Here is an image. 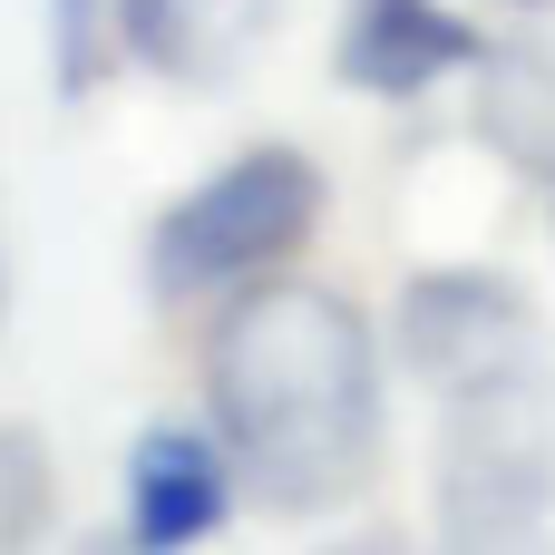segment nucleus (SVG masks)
<instances>
[{
  "instance_id": "1a4fd4ad",
  "label": "nucleus",
  "mask_w": 555,
  "mask_h": 555,
  "mask_svg": "<svg viewBox=\"0 0 555 555\" xmlns=\"http://www.w3.org/2000/svg\"><path fill=\"white\" fill-rule=\"evenodd\" d=\"M49 527V459L29 429H0V555H29Z\"/></svg>"
},
{
  "instance_id": "9b49d317",
  "label": "nucleus",
  "mask_w": 555,
  "mask_h": 555,
  "mask_svg": "<svg viewBox=\"0 0 555 555\" xmlns=\"http://www.w3.org/2000/svg\"><path fill=\"white\" fill-rule=\"evenodd\" d=\"M0 302H10V244H0Z\"/></svg>"
},
{
  "instance_id": "20e7f679",
  "label": "nucleus",
  "mask_w": 555,
  "mask_h": 555,
  "mask_svg": "<svg viewBox=\"0 0 555 555\" xmlns=\"http://www.w3.org/2000/svg\"><path fill=\"white\" fill-rule=\"evenodd\" d=\"M400 341H410V361L459 400V390L507 380V371L537 361V312H527V293H507L498 273H429V283H410V302H400Z\"/></svg>"
},
{
  "instance_id": "f03ea898",
  "label": "nucleus",
  "mask_w": 555,
  "mask_h": 555,
  "mask_svg": "<svg viewBox=\"0 0 555 555\" xmlns=\"http://www.w3.org/2000/svg\"><path fill=\"white\" fill-rule=\"evenodd\" d=\"M439 546L449 555H555V371L546 361L449 400Z\"/></svg>"
},
{
  "instance_id": "9d476101",
  "label": "nucleus",
  "mask_w": 555,
  "mask_h": 555,
  "mask_svg": "<svg viewBox=\"0 0 555 555\" xmlns=\"http://www.w3.org/2000/svg\"><path fill=\"white\" fill-rule=\"evenodd\" d=\"M98 0H49V68H59V88L78 98L88 78H98Z\"/></svg>"
},
{
  "instance_id": "f257e3e1",
  "label": "nucleus",
  "mask_w": 555,
  "mask_h": 555,
  "mask_svg": "<svg viewBox=\"0 0 555 555\" xmlns=\"http://www.w3.org/2000/svg\"><path fill=\"white\" fill-rule=\"evenodd\" d=\"M205 400L234 478L263 507H341L380 468V361L361 312L322 283L234 293L205 351Z\"/></svg>"
},
{
  "instance_id": "39448f33",
  "label": "nucleus",
  "mask_w": 555,
  "mask_h": 555,
  "mask_svg": "<svg viewBox=\"0 0 555 555\" xmlns=\"http://www.w3.org/2000/svg\"><path fill=\"white\" fill-rule=\"evenodd\" d=\"M117 39L176 88H224L273 39V0H117Z\"/></svg>"
},
{
  "instance_id": "6e6552de",
  "label": "nucleus",
  "mask_w": 555,
  "mask_h": 555,
  "mask_svg": "<svg viewBox=\"0 0 555 555\" xmlns=\"http://www.w3.org/2000/svg\"><path fill=\"white\" fill-rule=\"evenodd\" d=\"M478 127H488V146L517 176L546 185V205H555V59H507L488 78V98H478Z\"/></svg>"
},
{
  "instance_id": "0eeeda50",
  "label": "nucleus",
  "mask_w": 555,
  "mask_h": 555,
  "mask_svg": "<svg viewBox=\"0 0 555 555\" xmlns=\"http://www.w3.org/2000/svg\"><path fill=\"white\" fill-rule=\"evenodd\" d=\"M224 527V459L195 429H146L127 459V546L185 555Z\"/></svg>"
},
{
  "instance_id": "7ed1b4c3",
  "label": "nucleus",
  "mask_w": 555,
  "mask_h": 555,
  "mask_svg": "<svg viewBox=\"0 0 555 555\" xmlns=\"http://www.w3.org/2000/svg\"><path fill=\"white\" fill-rule=\"evenodd\" d=\"M312 224H322V166L293 146H254L224 176H205L185 205H166V224L146 234V273L166 302L224 293V283L273 273Z\"/></svg>"
},
{
  "instance_id": "423d86ee",
  "label": "nucleus",
  "mask_w": 555,
  "mask_h": 555,
  "mask_svg": "<svg viewBox=\"0 0 555 555\" xmlns=\"http://www.w3.org/2000/svg\"><path fill=\"white\" fill-rule=\"evenodd\" d=\"M478 59V29L439 0H351L341 10V78L371 98H420Z\"/></svg>"
},
{
  "instance_id": "f8f14e48",
  "label": "nucleus",
  "mask_w": 555,
  "mask_h": 555,
  "mask_svg": "<svg viewBox=\"0 0 555 555\" xmlns=\"http://www.w3.org/2000/svg\"><path fill=\"white\" fill-rule=\"evenodd\" d=\"M341 555H400V546H341Z\"/></svg>"
}]
</instances>
